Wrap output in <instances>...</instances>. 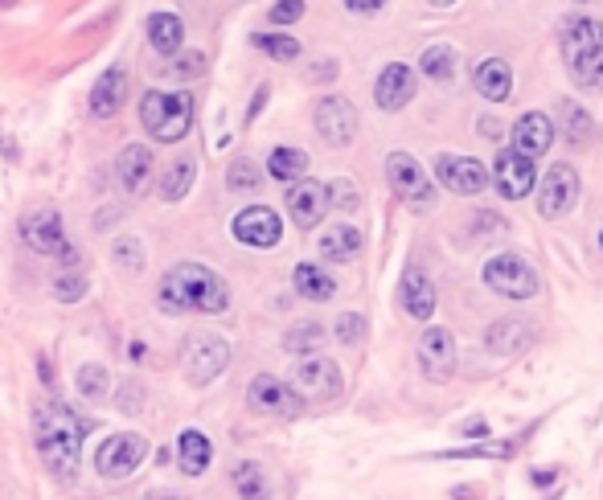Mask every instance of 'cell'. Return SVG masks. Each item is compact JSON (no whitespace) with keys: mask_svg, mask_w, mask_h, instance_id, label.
Instances as JSON below:
<instances>
[{"mask_svg":"<svg viewBox=\"0 0 603 500\" xmlns=\"http://www.w3.org/2000/svg\"><path fill=\"white\" fill-rule=\"evenodd\" d=\"M382 4H387V0H345V9H349V13H361V17L378 13Z\"/></svg>","mask_w":603,"mask_h":500,"instance_id":"44","label":"cell"},{"mask_svg":"<svg viewBox=\"0 0 603 500\" xmlns=\"http://www.w3.org/2000/svg\"><path fill=\"white\" fill-rule=\"evenodd\" d=\"M574 201H579V172L571 164H554L538 185V210H542V217L554 222V217L571 214Z\"/></svg>","mask_w":603,"mask_h":500,"instance_id":"12","label":"cell"},{"mask_svg":"<svg viewBox=\"0 0 603 500\" xmlns=\"http://www.w3.org/2000/svg\"><path fill=\"white\" fill-rule=\"evenodd\" d=\"M144 500H186L181 492H169V488H160V492H148Z\"/></svg>","mask_w":603,"mask_h":500,"instance_id":"45","label":"cell"},{"mask_svg":"<svg viewBox=\"0 0 603 500\" xmlns=\"http://www.w3.org/2000/svg\"><path fill=\"white\" fill-rule=\"evenodd\" d=\"M559 115H562V136H567V143H574V148H588L591 136H595V124H591V115L579 107V103L562 99L559 103Z\"/></svg>","mask_w":603,"mask_h":500,"instance_id":"32","label":"cell"},{"mask_svg":"<svg viewBox=\"0 0 603 500\" xmlns=\"http://www.w3.org/2000/svg\"><path fill=\"white\" fill-rule=\"evenodd\" d=\"M83 439H86V418L74 415L66 402H45L33 415V444L38 456L57 480H74L78 464H83Z\"/></svg>","mask_w":603,"mask_h":500,"instance_id":"2","label":"cell"},{"mask_svg":"<svg viewBox=\"0 0 603 500\" xmlns=\"http://www.w3.org/2000/svg\"><path fill=\"white\" fill-rule=\"evenodd\" d=\"M485 284L493 287L497 296H509V300H530V296H538V272H533L526 258H517V255L488 258Z\"/></svg>","mask_w":603,"mask_h":500,"instance_id":"8","label":"cell"},{"mask_svg":"<svg viewBox=\"0 0 603 500\" xmlns=\"http://www.w3.org/2000/svg\"><path fill=\"white\" fill-rule=\"evenodd\" d=\"M148 177H152V148L128 143V148L115 157V181H119V189H124L128 198H136V193H144Z\"/></svg>","mask_w":603,"mask_h":500,"instance_id":"21","label":"cell"},{"mask_svg":"<svg viewBox=\"0 0 603 500\" xmlns=\"http://www.w3.org/2000/svg\"><path fill=\"white\" fill-rule=\"evenodd\" d=\"M124 99H128V66L115 62V66H107L99 74V83L91 86V115L95 119H112L124 107Z\"/></svg>","mask_w":603,"mask_h":500,"instance_id":"19","label":"cell"},{"mask_svg":"<svg viewBox=\"0 0 603 500\" xmlns=\"http://www.w3.org/2000/svg\"><path fill=\"white\" fill-rule=\"evenodd\" d=\"M361 251V230L358 226H329L320 234V258H329V263H349V258H358Z\"/></svg>","mask_w":603,"mask_h":500,"instance_id":"28","label":"cell"},{"mask_svg":"<svg viewBox=\"0 0 603 500\" xmlns=\"http://www.w3.org/2000/svg\"><path fill=\"white\" fill-rule=\"evenodd\" d=\"M234 238L243 246H255V251H272L275 243H279V234H284V222H279V214H275L272 205H246V210H239V217H234Z\"/></svg>","mask_w":603,"mask_h":500,"instance_id":"13","label":"cell"},{"mask_svg":"<svg viewBox=\"0 0 603 500\" xmlns=\"http://www.w3.org/2000/svg\"><path fill=\"white\" fill-rule=\"evenodd\" d=\"M140 124L160 143H181L193 128V95L189 91H148L140 99Z\"/></svg>","mask_w":603,"mask_h":500,"instance_id":"4","label":"cell"},{"mask_svg":"<svg viewBox=\"0 0 603 500\" xmlns=\"http://www.w3.org/2000/svg\"><path fill=\"white\" fill-rule=\"evenodd\" d=\"M255 45L275 62H296L300 57V42L296 38H284V33H258Z\"/></svg>","mask_w":603,"mask_h":500,"instance_id":"35","label":"cell"},{"mask_svg":"<svg viewBox=\"0 0 603 500\" xmlns=\"http://www.w3.org/2000/svg\"><path fill=\"white\" fill-rule=\"evenodd\" d=\"M493 177H497L493 185L501 189V198H509V201H521L533 189V181H538V172H533V160L521 157L517 148H505V152H497Z\"/></svg>","mask_w":603,"mask_h":500,"instance_id":"18","label":"cell"},{"mask_svg":"<svg viewBox=\"0 0 603 500\" xmlns=\"http://www.w3.org/2000/svg\"><path fill=\"white\" fill-rule=\"evenodd\" d=\"M83 296H86V279L78 272H66L54 279V300L74 304V300H83Z\"/></svg>","mask_w":603,"mask_h":500,"instance_id":"39","label":"cell"},{"mask_svg":"<svg viewBox=\"0 0 603 500\" xmlns=\"http://www.w3.org/2000/svg\"><path fill=\"white\" fill-rule=\"evenodd\" d=\"M258 185V169L251 160H234L230 164V189H255Z\"/></svg>","mask_w":603,"mask_h":500,"instance_id":"41","label":"cell"},{"mask_svg":"<svg viewBox=\"0 0 603 500\" xmlns=\"http://www.w3.org/2000/svg\"><path fill=\"white\" fill-rule=\"evenodd\" d=\"M320 341H325V329H320V325H296V329H287L284 349H292V353H313V349H320Z\"/></svg>","mask_w":603,"mask_h":500,"instance_id":"37","label":"cell"},{"mask_svg":"<svg viewBox=\"0 0 603 500\" xmlns=\"http://www.w3.org/2000/svg\"><path fill=\"white\" fill-rule=\"evenodd\" d=\"M316 131H320V140L332 143V148L353 143V136H358V111H353V103L341 99V95L320 99V107H316Z\"/></svg>","mask_w":603,"mask_h":500,"instance_id":"14","label":"cell"},{"mask_svg":"<svg viewBox=\"0 0 603 500\" xmlns=\"http://www.w3.org/2000/svg\"><path fill=\"white\" fill-rule=\"evenodd\" d=\"M423 74H427L431 83H452V74H456V50L452 45H431L423 50Z\"/></svg>","mask_w":603,"mask_h":500,"instance_id":"33","label":"cell"},{"mask_svg":"<svg viewBox=\"0 0 603 500\" xmlns=\"http://www.w3.org/2000/svg\"><path fill=\"white\" fill-rule=\"evenodd\" d=\"M329 185H320V181H292V189H287V214H292V222L300 230H313L320 226V217L329 214Z\"/></svg>","mask_w":603,"mask_h":500,"instance_id":"15","label":"cell"},{"mask_svg":"<svg viewBox=\"0 0 603 500\" xmlns=\"http://www.w3.org/2000/svg\"><path fill=\"white\" fill-rule=\"evenodd\" d=\"M373 99H378L382 111H402L406 103L415 99V71H411V66H402V62H390L387 71L378 74Z\"/></svg>","mask_w":603,"mask_h":500,"instance_id":"20","label":"cell"},{"mask_svg":"<svg viewBox=\"0 0 603 500\" xmlns=\"http://www.w3.org/2000/svg\"><path fill=\"white\" fill-rule=\"evenodd\" d=\"M402 308L415 316V320H431L435 316V304H440V296H435V284H431V275L423 272V267H406L402 272Z\"/></svg>","mask_w":603,"mask_h":500,"instance_id":"22","label":"cell"},{"mask_svg":"<svg viewBox=\"0 0 603 500\" xmlns=\"http://www.w3.org/2000/svg\"><path fill=\"white\" fill-rule=\"evenodd\" d=\"M214 459V444L201 435V430H181L177 435V464L186 476H201Z\"/></svg>","mask_w":603,"mask_h":500,"instance_id":"25","label":"cell"},{"mask_svg":"<svg viewBox=\"0 0 603 500\" xmlns=\"http://www.w3.org/2000/svg\"><path fill=\"white\" fill-rule=\"evenodd\" d=\"M292 386L304 402H332L341 394V370L329 358H304L292 373Z\"/></svg>","mask_w":603,"mask_h":500,"instance_id":"11","label":"cell"},{"mask_svg":"<svg viewBox=\"0 0 603 500\" xmlns=\"http://www.w3.org/2000/svg\"><path fill=\"white\" fill-rule=\"evenodd\" d=\"M144 456H148V439L136 435V430H119L107 444H99V451H95V472H99L103 480H128L144 464Z\"/></svg>","mask_w":603,"mask_h":500,"instance_id":"7","label":"cell"},{"mask_svg":"<svg viewBox=\"0 0 603 500\" xmlns=\"http://www.w3.org/2000/svg\"><path fill=\"white\" fill-rule=\"evenodd\" d=\"M246 406L258 411V415H272V418H296L308 402L296 394L292 382H279L272 373H258L255 382L246 386Z\"/></svg>","mask_w":603,"mask_h":500,"instance_id":"9","label":"cell"},{"mask_svg":"<svg viewBox=\"0 0 603 500\" xmlns=\"http://www.w3.org/2000/svg\"><path fill=\"white\" fill-rule=\"evenodd\" d=\"M157 304L169 316H222L230 308V287L205 263H177L160 279Z\"/></svg>","mask_w":603,"mask_h":500,"instance_id":"1","label":"cell"},{"mask_svg":"<svg viewBox=\"0 0 603 500\" xmlns=\"http://www.w3.org/2000/svg\"><path fill=\"white\" fill-rule=\"evenodd\" d=\"M115 263H119V267L128 263V272H140V263H144L140 243H136V238H128V243H119V246H115Z\"/></svg>","mask_w":603,"mask_h":500,"instance_id":"43","label":"cell"},{"mask_svg":"<svg viewBox=\"0 0 603 500\" xmlns=\"http://www.w3.org/2000/svg\"><path fill=\"white\" fill-rule=\"evenodd\" d=\"M329 198H332V205H337L341 214H353V210H358V189H353L349 177H337V181H332Z\"/></svg>","mask_w":603,"mask_h":500,"instance_id":"40","label":"cell"},{"mask_svg":"<svg viewBox=\"0 0 603 500\" xmlns=\"http://www.w3.org/2000/svg\"><path fill=\"white\" fill-rule=\"evenodd\" d=\"M234 488L243 500H272V476L263 472V464H255V459L234 468Z\"/></svg>","mask_w":603,"mask_h":500,"instance_id":"31","label":"cell"},{"mask_svg":"<svg viewBox=\"0 0 603 500\" xmlns=\"http://www.w3.org/2000/svg\"><path fill=\"white\" fill-rule=\"evenodd\" d=\"M435 177L444 181V189L459 193V198H476V193H485L488 189V172L480 160L473 157H440L435 160Z\"/></svg>","mask_w":603,"mask_h":500,"instance_id":"16","label":"cell"},{"mask_svg":"<svg viewBox=\"0 0 603 500\" xmlns=\"http://www.w3.org/2000/svg\"><path fill=\"white\" fill-rule=\"evenodd\" d=\"M431 4H452V0H431Z\"/></svg>","mask_w":603,"mask_h":500,"instance_id":"47","label":"cell"},{"mask_svg":"<svg viewBox=\"0 0 603 500\" xmlns=\"http://www.w3.org/2000/svg\"><path fill=\"white\" fill-rule=\"evenodd\" d=\"M473 83L488 103H505L509 95H514V71H509L505 57H485V62L476 66Z\"/></svg>","mask_w":603,"mask_h":500,"instance_id":"24","label":"cell"},{"mask_svg":"<svg viewBox=\"0 0 603 500\" xmlns=\"http://www.w3.org/2000/svg\"><path fill=\"white\" fill-rule=\"evenodd\" d=\"M292 284H296V291H300L304 300H313V304H325L337 296V279H332L325 267H316V263H300V267L292 272Z\"/></svg>","mask_w":603,"mask_h":500,"instance_id":"26","label":"cell"},{"mask_svg":"<svg viewBox=\"0 0 603 500\" xmlns=\"http://www.w3.org/2000/svg\"><path fill=\"white\" fill-rule=\"evenodd\" d=\"M74 386H78V394H83V398H103V394H107V386H112V382H107V370H103V365H78V377H74Z\"/></svg>","mask_w":603,"mask_h":500,"instance_id":"36","label":"cell"},{"mask_svg":"<svg viewBox=\"0 0 603 500\" xmlns=\"http://www.w3.org/2000/svg\"><path fill=\"white\" fill-rule=\"evenodd\" d=\"M526 344H533V332H530V325L526 320H497L493 329H488V349L493 353H501V358H509V353H521Z\"/></svg>","mask_w":603,"mask_h":500,"instance_id":"27","label":"cell"},{"mask_svg":"<svg viewBox=\"0 0 603 500\" xmlns=\"http://www.w3.org/2000/svg\"><path fill=\"white\" fill-rule=\"evenodd\" d=\"M148 42H152V50L165 57H172L177 50H181V42H186V25H181V17L177 13H157L148 17Z\"/></svg>","mask_w":603,"mask_h":500,"instance_id":"29","label":"cell"},{"mask_svg":"<svg viewBox=\"0 0 603 500\" xmlns=\"http://www.w3.org/2000/svg\"><path fill=\"white\" fill-rule=\"evenodd\" d=\"M230 365V344L214 332H193L181 344V370L193 386H210L214 377H222V370Z\"/></svg>","mask_w":603,"mask_h":500,"instance_id":"5","label":"cell"},{"mask_svg":"<svg viewBox=\"0 0 603 500\" xmlns=\"http://www.w3.org/2000/svg\"><path fill=\"white\" fill-rule=\"evenodd\" d=\"M366 332H370V325H366V316L361 312L337 316V344H361L366 341Z\"/></svg>","mask_w":603,"mask_h":500,"instance_id":"38","label":"cell"},{"mask_svg":"<svg viewBox=\"0 0 603 500\" xmlns=\"http://www.w3.org/2000/svg\"><path fill=\"white\" fill-rule=\"evenodd\" d=\"M387 181L402 198V205H411V210H431V201H435V181H431L427 169H423L411 152H390Z\"/></svg>","mask_w":603,"mask_h":500,"instance_id":"6","label":"cell"},{"mask_svg":"<svg viewBox=\"0 0 603 500\" xmlns=\"http://www.w3.org/2000/svg\"><path fill=\"white\" fill-rule=\"evenodd\" d=\"M562 57L571 66L574 83L603 86V25L591 17H571L562 25Z\"/></svg>","mask_w":603,"mask_h":500,"instance_id":"3","label":"cell"},{"mask_svg":"<svg viewBox=\"0 0 603 500\" xmlns=\"http://www.w3.org/2000/svg\"><path fill=\"white\" fill-rule=\"evenodd\" d=\"M21 238L33 255H62L66 251V230H62V214L54 205H38L21 214Z\"/></svg>","mask_w":603,"mask_h":500,"instance_id":"10","label":"cell"},{"mask_svg":"<svg viewBox=\"0 0 603 500\" xmlns=\"http://www.w3.org/2000/svg\"><path fill=\"white\" fill-rule=\"evenodd\" d=\"M267 17H272V25H292L304 17V0H275Z\"/></svg>","mask_w":603,"mask_h":500,"instance_id":"42","label":"cell"},{"mask_svg":"<svg viewBox=\"0 0 603 500\" xmlns=\"http://www.w3.org/2000/svg\"><path fill=\"white\" fill-rule=\"evenodd\" d=\"M419 365L431 382H447L456 373V337L447 329H427L419 337Z\"/></svg>","mask_w":603,"mask_h":500,"instance_id":"17","label":"cell"},{"mask_svg":"<svg viewBox=\"0 0 603 500\" xmlns=\"http://www.w3.org/2000/svg\"><path fill=\"white\" fill-rule=\"evenodd\" d=\"M464 435H485V423H480V418H476V423H468V427H464Z\"/></svg>","mask_w":603,"mask_h":500,"instance_id":"46","label":"cell"},{"mask_svg":"<svg viewBox=\"0 0 603 500\" xmlns=\"http://www.w3.org/2000/svg\"><path fill=\"white\" fill-rule=\"evenodd\" d=\"M550 143H554V124L546 119L542 111H530V115H521L517 119V128H514V148L521 152V157H546L550 152Z\"/></svg>","mask_w":603,"mask_h":500,"instance_id":"23","label":"cell"},{"mask_svg":"<svg viewBox=\"0 0 603 500\" xmlns=\"http://www.w3.org/2000/svg\"><path fill=\"white\" fill-rule=\"evenodd\" d=\"M267 169H272L275 181H300L304 172H308V157H304L300 148H275Z\"/></svg>","mask_w":603,"mask_h":500,"instance_id":"34","label":"cell"},{"mask_svg":"<svg viewBox=\"0 0 603 500\" xmlns=\"http://www.w3.org/2000/svg\"><path fill=\"white\" fill-rule=\"evenodd\" d=\"M193 177H198V160L193 157H177L160 177V198L165 201H181L193 189Z\"/></svg>","mask_w":603,"mask_h":500,"instance_id":"30","label":"cell"}]
</instances>
